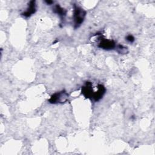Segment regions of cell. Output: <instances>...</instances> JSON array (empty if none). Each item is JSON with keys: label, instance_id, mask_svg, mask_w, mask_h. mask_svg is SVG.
<instances>
[{"label": "cell", "instance_id": "ba28073f", "mask_svg": "<svg viewBox=\"0 0 155 155\" xmlns=\"http://www.w3.org/2000/svg\"><path fill=\"white\" fill-rule=\"evenodd\" d=\"M45 2H46L47 4L50 5V4H51L52 3H53V1H46Z\"/></svg>", "mask_w": 155, "mask_h": 155}, {"label": "cell", "instance_id": "7a4b0ae2", "mask_svg": "<svg viewBox=\"0 0 155 155\" xmlns=\"http://www.w3.org/2000/svg\"><path fill=\"white\" fill-rule=\"evenodd\" d=\"M86 15V12L81 7L73 5V24L74 28H79L83 23Z\"/></svg>", "mask_w": 155, "mask_h": 155}, {"label": "cell", "instance_id": "3957f363", "mask_svg": "<svg viewBox=\"0 0 155 155\" xmlns=\"http://www.w3.org/2000/svg\"><path fill=\"white\" fill-rule=\"evenodd\" d=\"M68 93L65 90H62L53 94L48 99V102L52 104H62L68 100Z\"/></svg>", "mask_w": 155, "mask_h": 155}, {"label": "cell", "instance_id": "5b68a950", "mask_svg": "<svg viewBox=\"0 0 155 155\" xmlns=\"http://www.w3.org/2000/svg\"><path fill=\"white\" fill-rule=\"evenodd\" d=\"M35 1H31L28 3V8H27L26 11L24 12L23 13H21V15L24 16L25 18H28L33 14H34L36 11V4H35Z\"/></svg>", "mask_w": 155, "mask_h": 155}, {"label": "cell", "instance_id": "52a82bcc", "mask_svg": "<svg viewBox=\"0 0 155 155\" xmlns=\"http://www.w3.org/2000/svg\"><path fill=\"white\" fill-rule=\"evenodd\" d=\"M125 39H126V40H127L128 42H131V43L133 42L134 41V40H135L134 37L133 35H127V36H126Z\"/></svg>", "mask_w": 155, "mask_h": 155}, {"label": "cell", "instance_id": "6da1fadb", "mask_svg": "<svg viewBox=\"0 0 155 155\" xmlns=\"http://www.w3.org/2000/svg\"><path fill=\"white\" fill-rule=\"evenodd\" d=\"M105 92L106 88L102 84H98L97 85V90H94L92 82L90 81L86 82L81 88V93L84 96L94 102L100 101L103 97Z\"/></svg>", "mask_w": 155, "mask_h": 155}, {"label": "cell", "instance_id": "8992f818", "mask_svg": "<svg viewBox=\"0 0 155 155\" xmlns=\"http://www.w3.org/2000/svg\"><path fill=\"white\" fill-rule=\"evenodd\" d=\"M53 11L54 12V13L58 14L62 19H63L64 18V17L66 16V14H67L66 10H65L64 8L61 7L59 4H56L54 6Z\"/></svg>", "mask_w": 155, "mask_h": 155}, {"label": "cell", "instance_id": "277c9868", "mask_svg": "<svg viewBox=\"0 0 155 155\" xmlns=\"http://www.w3.org/2000/svg\"><path fill=\"white\" fill-rule=\"evenodd\" d=\"M98 39L99 42L97 44V47L99 48L104 50H110L117 47V45L113 40L108 39L105 38H102V36H100Z\"/></svg>", "mask_w": 155, "mask_h": 155}]
</instances>
